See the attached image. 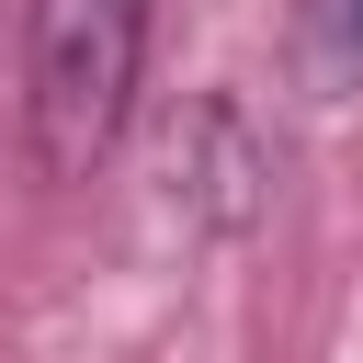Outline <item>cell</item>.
Listing matches in <instances>:
<instances>
[{"label":"cell","mask_w":363,"mask_h":363,"mask_svg":"<svg viewBox=\"0 0 363 363\" xmlns=\"http://www.w3.org/2000/svg\"><path fill=\"white\" fill-rule=\"evenodd\" d=\"M147 23L159 0H34L23 34V136L45 182H91L136 113V68H147Z\"/></svg>","instance_id":"cell-1"},{"label":"cell","mask_w":363,"mask_h":363,"mask_svg":"<svg viewBox=\"0 0 363 363\" xmlns=\"http://www.w3.org/2000/svg\"><path fill=\"white\" fill-rule=\"evenodd\" d=\"M318 34H329V57L363 79V0H318Z\"/></svg>","instance_id":"cell-2"}]
</instances>
